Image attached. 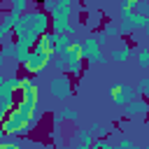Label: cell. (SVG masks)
Listing matches in <instances>:
<instances>
[{"label":"cell","mask_w":149,"mask_h":149,"mask_svg":"<svg viewBox=\"0 0 149 149\" xmlns=\"http://www.w3.org/2000/svg\"><path fill=\"white\" fill-rule=\"evenodd\" d=\"M51 30V14L47 9H28L19 16V21L14 23V42L19 47H26V49H33L37 44V40Z\"/></svg>","instance_id":"obj_1"},{"label":"cell","mask_w":149,"mask_h":149,"mask_svg":"<svg viewBox=\"0 0 149 149\" xmlns=\"http://www.w3.org/2000/svg\"><path fill=\"white\" fill-rule=\"evenodd\" d=\"M40 112H37V102H30V100H19L14 107H12V112L5 116V121L0 123V128L7 133V135H28L33 128H35V123L40 121Z\"/></svg>","instance_id":"obj_2"},{"label":"cell","mask_w":149,"mask_h":149,"mask_svg":"<svg viewBox=\"0 0 149 149\" xmlns=\"http://www.w3.org/2000/svg\"><path fill=\"white\" fill-rule=\"evenodd\" d=\"M51 58H54V54L37 42V44L30 49V56H28V61L23 63V70H26L28 74H37V72H42V70H47V68L51 65Z\"/></svg>","instance_id":"obj_3"},{"label":"cell","mask_w":149,"mask_h":149,"mask_svg":"<svg viewBox=\"0 0 149 149\" xmlns=\"http://www.w3.org/2000/svg\"><path fill=\"white\" fill-rule=\"evenodd\" d=\"M119 16H121V35H128V33H135V30H144L149 28V16L135 12V9H119Z\"/></svg>","instance_id":"obj_4"},{"label":"cell","mask_w":149,"mask_h":149,"mask_svg":"<svg viewBox=\"0 0 149 149\" xmlns=\"http://www.w3.org/2000/svg\"><path fill=\"white\" fill-rule=\"evenodd\" d=\"M63 61H65V74H70V77H81L84 74L86 61L81 58V44L79 42H72V47L63 54Z\"/></svg>","instance_id":"obj_5"},{"label":"cell","mask_w":149,"mask_h":149,"mask_svg":"<svg viewBox=\"0 0 149 149\" xmlns=\"http://www.w3.org/2000/svg\"><path fill=\"white\" fill-rule=\"evenodd\" d=\"M49 93H51L54 100H68L72 95V77L65 74V72L51 77L49 79Z\"/></svg>","instance_id":"obj_6"},{"label":"cell","mask_w":149,"mask_h":149,"mask_svg":"<svg viewBox=\"0 0 149 149\" xmlns=\"http://www.w3.org/2000/svg\"><path fill=\"white\" fill-rule=\"evenodd\" d=\"M109 100H112V105H116V107H126L137 93H135V86L133 84H121V81H116V84H112L109 86Z\"/></svg>","instance_id":"obj_7"},{"label":"cell","mask_w":149,"mask_h":149,"mask_svg":"<svg viewBox=\"0 0 149 149\" xmlns=\"http://www.w3.org/2000/svg\"><path fill=\"white\" fill-rule=\"evenodd\" d=\"M81 44V58L86 61V63H95V65H102L105 63V51H102V47L98 44V40L95 37H86V40H81L79 42Z\"/></svg>","instance_id":"obj_8"},{"label":"cell","mask_w":149,"mask_h":149,"mask_svg":"<svg viewBox=\"0 0 149 149\" xmlns=\"http://www.w3.org/2000/svg\"><path fill=\"white\" fill-rule=\"evenodd\" d=\"M123 109V116L126 119H144V116H149V100L147 98H142V95H135L126 107H121Z\"/></svg>","instance_id":"obj_9"},{"label":"cell","mask_w":149,"mask_h":149,"mask_svg":"<svg viewBox=\"0 0 149 149\" xmlns=\"http://www.w3.org/2000/svg\"><path fill=\"white\" fill-rule=\"evenodd\" d=\"M21 98L23 100H30V102H37V84L33 77H21V88H19Z\"/></svg>","instance_id":"obj_10"},{"label":"cell","mask_w":149,"mask_h":149,"mask_svg":"<svg viewBox=\"0 0 149 149\" xmlns=\"http://www.w3.org/2000/svg\"><path fill=\"white\" fill-rule=\"evenodd\" d=\"M70 47H72V40H70V35L56 33V40H54V56H63V54H65Z\"/></svg>","instance_id":"obj_11"},{"label":"cell","mask_w":149,"mask_h":149,"mask_svg":"<svg viewBox=\"0 0 149 149\" xmlns=\"http://www.w3.org/2000/svg\"><path fill=\"white\" fill-rule=\"evenodd\" d=\"M79 114L72 109V107H63L58 114H54V123H63V121H77Z\"/></svg>","instance_id":"obj_12"},{"label":"cell","mask_w":149,"mask_h":149,"mask_svg":"<svg viewBox=\"0 0 149 149\" xmlns=\"http://www.w3.org/2000/svg\"><path fill=\"white\" fill-rule=\"evenodd\" d=\"M128 58H130V47L128 44H121V47L112 49V61L114 63H126Z\"/></svg>","instance_id":"obj_13"},{"label":"cell","mask_w":149,"mask_h":149,"mask_svg":"<svg viewBox=\"0 0 149 149\" xmlns=\"http://www.w3.org/2000/svg\"><path fill=\"white\" fill-rule=\"evenodd\" d=\"M93 133L88 130V128H81V130H77V142L79 144H84V147H93Z\"/></svg>","instance_id":"obj_14"},{"label":"cell","mask_w":149,"mask_h":149,"mask_svg":"<svg viewBox=\"0 0 149 149\" xmlns=\"http://www.w3.org/2000/svg\"><path fill=\"white\" fill-rule=\"evenodd\" d=\"M135 61H137V68H140V70H149V47H142V49L137 51Z\"/></svg>","instance_id":"obj_15"},{"label":"cell","mask_w":149,"mask_h":149,"mask_svg":"<svg viewBox=\"0 0 149 149\" xmlns=\"http://www.w3.org/2000/svg\"><path fill=\"white\" fill-rule=\"evenodd\" d=\"M135 93L149 100V77H142V79H140V81L135 84Z\"/></svg>","instance_id":"obj_16"},{"label":"cell","mask_w":149,"mask_h":149,"mask_svg":"<svg viewBox=\"0 0 149 149\" xmlns=\"http://www.w3.org/2000/svg\"><path fill=\"white\" fill-rule=\"evenodd\" d=\"M114 149H142L140 144H135L133 140H128V137H121L116 144H114Z\"/></svg>","instance_id":"obj_17"},{"label":"cell","mask_w":149,"mask_h":149,"mask_svg":"<svg viewBox=\"0 0 149 149\" xmlns=\"http://www.w3.org/2000/svg\"><path fill=\"white\" fill-rule=\"evenodd\" d=\"M105 35L107 37H121V28L109 21V23H105Z\"/></svg>","instance_id":"obj_18"},{"label":"cell","mask_w":149,"mask_h":149,"mask_svg":"<svg viewBox=\"0 0 149 149\" xmlns=\"http://www.w3.org/2000/svg\"><path fill=\"white\" fill-rule=\"evenodd\" d=\"M88 130L93 133V137H107V128H105L102 123H91Z\"/></svg>","instance_id":"obj_19"},{"label":"cell","mask_w":149,"mask_h":149,"mask_svg":"<svg viewBox=\"0 0 149 149\" xmlns=\"http://www.w3.org/2000/svg\"><path fill=\"white\" fill-rule=\"evenodd\" d=\"M0 51H2V56H7V58H14V40H12V42H5V44H0Z\"/></svg>","instance_id":"obj_20"},{"label":"cell","mask_w":149,"mask_h":149,"mask_svg":"<svg viewBox=\"0 0 149 149\" xmlns=\"http://www.w3.org/2000/svg\"><path fill=\"white\" fill-rule=\"evenodd\" d=\"M93 149H114V147H112L109 140H105V137H95V140H93Z\"/></svg>","instance_id":"obj_21"},{"label":"cell","mask_w":149,"mask_h":149,"mask_svg":"<svg viewBox=\"0 0 149 149\" xmlns=\"http://www.w3.org/2000/svg\"><path fill=\"white\" fill-rule=\"evenodd\" d=\"M51 65H54V70L65 72V61H63V56H54V58H51Z\"/></svg>","instance_id":"obj_22"},{"label":"cell","mask_w":149,"mask_h":149,"mask_svg":"<svg viewBox=\"0 0 149 149\" xmlns=\"http://www.w3.org/2000/svg\"><path fill=\"white\" fill-rule=\"evenodd\" d=\"M0 149H23V147H21L16 140H12V137H9L7 142H0Z\"/></svg>","instance_id":"obj_23"},{"label":"cell","mask_w":149,"mask_h":149,"mask_svg":"<svg viewBox=\"0 0 149 149\" xmlns=\"http://www.w3.org/2000/svg\"><path fill=\"white\" fill-rule=\"evenodd\" d=\"M95 40H98V44H100V47H105V44L109 42V37L105 35V30H102V33H98V35H95Z\"/></svg>","instance_id":"obj_24"},{"label":"cell","mask_w":149,"mask_h":149,"mask_svg":"<svg viewBox=\"0 0 149 149\" xmlns=\"http://www.w3.org/2000/svg\"><path fill=\"white\" fill-rule=\"evenodd\" d=\"M58 5V0H44V5H42V9H47V12H51L54 7Z\"/></svg>","instance_id":"obj_25"},{"label":"cell","mask_w":149,"mask_h":149,"mask_svg":"<svg viewBox=\"0 0 149 149\" xmlns=\"http://www.w3.org/2000/svg\"><path fill=\"white\" fill-rule=\"evenodd\" d=\"M9 137H12V135H7V133H5V130H2V128H0V142H7V140H9Z\"/></svg>","instance_id":"obj_26"},{"label":"cell","mask_w":149,"mask_h":149,"mask_svg":"<svg viewBox=\"0 0 149 149\" xmlns=\"http://www.w3.org/2000/svg\"><path fill=\"white\" fill-rule=\"evenodd\" d=\"M5 61H7V56H2V51H0V70L5 68Z\"/></svg>","instance_id":"obj_27"},{"label":"cell","mask_w":149,"mask_h":149,"mask_svg":"<svg viewBox=\"0 0 149 149\" xmlns=\"http://www.w3.org/2000/svg\"><path fill=\"white\" fill-rule=\"evenodd\" d=\"M5 79H7V77H5V72H2V70H0V86H2V84H5Z\"/></svg>","instance_id":"obj_28"},{"label":"cell","mask_w":149,"mask_h":149,"mask_svg":"<svg viewBox=\"0 0 149 149\" xmlns=\"http://www.w3.org/2000/svg\"><path fill=\"white\" fill-rule=\"evenodd\" d=\"M137 2H142V0H130V9H133V7L137 5Z\"/></svg>","instance_id":"obj_29"},{"label":"cell","mask_w":149,"mask_h":149,"mask_svg":"<svg viewBox=\"0 0 149 149\" xmlns=\"http://www.w3.org/2000/svg\"><path fill=\"white\" fill-rule=\"evenodd\" d=\"M72 149H88V147H84V144H77V147H72Z\"/></svg>","instance_id":"obj_30"},{"label":"cell","mask_w":149,"mask_h":149,"mask_svg":"<svg viewBox=\"0 0 149 149\" xmlns=\"http://www.w3.org/2000/svg\"><path fill=\"white\" fill-rule=\"evenodd\" d=\"M33 2H35V5H44V0H33Z\"/></svg>","instance_id":"obj_31"},{"label":"cell","mask_w":149,"mask_h":149,"mask_svg":"<svg viewBox=\"0 0 149 149\" xmlns=\"http://www.w3.org/2000/svg\"><path fill=\"white\" fill-rule=\"evenodd\" d=\"M144 33H147V40H149V28H144Z\"/></svg>","instance_id":"obj_32"},{"label":"cell","mask_w":149,"mask_h":149,"mask_svg":"<svg viewBox=\"0 0 149 149\" xmlns=\"http://www.w3.org/2000/svg\"><path fill=\"white\" fill-rule=\"evenodd\" d=\"M142 149H149V144H144V147H142Z\"/></svg>","instance_id":"obj_33"},{"label":"cell","mask_w":149,"mask_h":149,"mask_svg":"<svg viewBox=\"0 0 149 149\" xmlns=\"http://www.w3.org/2000/svg\"><path fill=\"white\" fill-rule=\"evenodd\" d=\"M88 149H93V147H88Z\"/></svg>","instance_id":"obj_34"}]
</instances>
